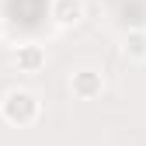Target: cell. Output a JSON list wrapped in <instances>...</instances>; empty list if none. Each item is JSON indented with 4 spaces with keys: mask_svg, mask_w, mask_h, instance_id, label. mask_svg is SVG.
Returning a JSON list of instances; mask_svg holds the SVG:
<instances>
[{
    "mask_svg": "<svg viewBox=\"0 0 146 146\" xmlns=\"http://www.w3.org/2000/svg\"><path fill=\"white\" fill-rule=\"evenodd\" d=\"M42 115V101L31 94L25 87H14L7 90V98L0 101V118L7 125H17V129H25V125H35Z\"/></svg>",
    "mask_w": 146,
    "mask_h": 146,
    "instance_id": "obj_1",
    "label": "cell"
},
{
    "mask_svg": "<svg viewBox=\"0 0 146 146\" xmlns=\"http://www.w3.org/2000/svg\"><path fill=\"white\" fill-rule=\"evenodd\" d=\"M70 94L77 98V101H94L104 94V77H101V70H73V77H70Z\"/></svg>",
    "mask_w": 146,
    "mask_h": 146,
    "instance_id": "obj_2",
    "label": "cell"
},
{
    "mask_svg": "<svg viewBox=\"0 0 146 146\" xmlns=\"http://www.w3.org/2000/svg\"><path fill=\"white\" fill-rule=\"evenodd\" d=\"M14 66H17V73H42L45 70V49L38 42H21L14 49Z\"/></svg>",
    "mask_w": 146,
    "mask_h": 146,
    "instance_id": "obj_3",
    "label": "cell"
},
{
    "mask_svg": "<svg viewBox=\"0 0 146 146\" xmlns=\"http://www.w3.org/2000/svg\"><path fill=\"white\" fill-rule=\"evenodd\" d=\"M84 0H52V21H56L59 28H73V25H80L84 21Z\"/></svg>",
    "mask_w": 146,
    "mask_h": 146,
    "instance_id": "obj_4",
    "label": "cell"
},
{
    "mask_svg": "<svg viewBox=\"0 0 146 146\" xmlns=\"http://www.w3.org/2000/svg\"><path fill=\"white\" fill-rule=\"evenodd\" d=\"M125 56H129V59H136V63H143L146 59V31L143 28H132L129 35H125Z\"/></svg>",
    "mask_w": 146,
    "mask_h": 146,
    "instance_id": "obj_5",
    "label": "cell"
},
{
    "mask_svg": "<svg viewBox=\"0 0 146 146\" xmlns=\"http://www.w3.org/2000/svg\"><path fill=\"white\" fill-rule=\"evenodd\" d=\"M0 35H4V17H0Z\"/></svg>",
    "mask_w": 146,
    "mask_h": 146,
    "instance_id": "obj_6",
    "label": "cell"
}]
</instances>
